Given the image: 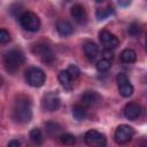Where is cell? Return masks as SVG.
<instances>
[{"mask_svg": "<svg viewBox=\"0 0 147 147\" xmlns=\"http://www.w3.org/2000/svg\"><path fill=\"white\" fill-rule=\"evenodd\" d=\"M1 83H2V77L0 76V85H1Z\"/></svg>", "mask_w": 147, "mask_h": 147, "instance_id": "31", "label": "cell"}, {"mask_svg": "<svg viewBox=\"0 0 147 147\" xmlns=\"http://www.w3.org/2000/svg\"><path fill=\"white\" fill-rule=\"evenodd\" d=\"M24 54L18 49H11L7 52L3 56V63L8 71H15L17 70L23 63H24Z\"/></svg>", "mask_w": 147, "mask_h": 147, "instance_id": "2", "label": "cell"}, {"mask_svg": "<svg viewBox=\"0 0 147 147\" xmlns=\"http://www.w3.org/2000/svg\"><path fill=\"white\" fill-rule=\"evenodd\" d=\"M32 51H33L34 55L38 56L45 63H52L55 60V55H54L52 48L46 44H37Z\"/></svg>", "mask_w": 147, "mask_h": 147, "instance_id": "6", "label": "cell"}, {"mask_svg": "<svg viewBox=\"0 0 147 147\" xmlns=\"http://www.w3.org/2000/svg\"><path fill=\"white\" fill-rule=\"evenodd\" d=\"M59 82L61 83V85H63L65 88H71L72 87V82L74 79L70 77V75L68 74L67 70H62L59 74Z\"/></svg>", "mask_w": 147, "mask_h": 147, "instance_id": "18", "label": "cell"}, {"mask_svg": "<svg viewBox=\"0 0 147 147\" xmlns=\"http://www.w3.org/2000/svg\"><path fill=\"white\" fill-rule=\"evenodd\" d=\"M71 16L74 18V21L78 24H85L87 22V14H86V10L85 8L77 3V5H74L72 8H71Z\"/></svg>", "mask_w": 147, "mask_h": 147, "instance_id": "11", "label": "cell"}, {"mask_svg": "<svg viewBox=\"0 0 147 147\" xmlns=\"http://www.w3.org/2000/svg\"><path fill=\"white\" fill-rule=\"evenodd\" d=\"M13 118L17 123H29L32 118V105L28 96L20 95L13 108Z\"/></svg>", "mask_w": 147, "mask_h": 147, "instance_id": "1", "label": "cell"}, {"mask_svg": "<svg viewBox=\"0 0 147 147\" xmlns=\"http://www.w3.org/2000/svg\"><path fill=\"white\" fill-rule=\"evenodd\" d=\"M84 140L88 146L92 147H103L107 144L106 136L96 130H90L85 133Z\"/></svg>", "mask_w": 147, "mask_h": 147, "instance_id": "5", "label": "cell"}, {"mask_svg": "<svg viewBox=\"0 0 147 147\" xmlns=\"http://www.w3.org/2000/svg\"><path fill=\"white\" fill-rule=\"evenodd\" d=\"M56 31L61 37H67L72 33L74 28L68 21H60L56 24Z\"/></svg>", "mask_w": 147, "mask_h": 147, "instance_id": "15", "label": "cell"}, {"mask_svg": "<svg viewBox=\"0 0 147 147\" xmlns=\"http://www.w3.org/2000/svg\"><path fill=\"white\" fill-rule=\"evenodd\" d=\"M119 57H121V61L124 63H133L137 60V53L131 48H126L122 51Z\"/></svg>", "mask_w": 147, "mask_h": 147, "instance_id": "17", "label": "cell"}, {"mask_svg": "<svg viewBox=\"0 0 147 147\" xmlns=\"http://www.w3.org/2000/svg\"><path fill=\"white\" fill-rule=\"evenodd\" d=\"M111 67V61L110 60H107V59H101L96 62V69L100 71V72H105L107 70H109V68Z\"/></svg>", "mask_w": 147, "mask_h": 147, "instance_id": "23", "label": "cell"}, {"mask_svg": "<svg viewBox=\"0 0 147 147\" xmlns=\"http://www.w3.org/2000/svg\"><path fill=\"white\" fill-rule=\"evenodd\" d=\"M8 146L9 147H18V146H21V142L18 140H10L8 142Z\"/></svg>", "mask_w": 147, "mask_h": 147, "instance_id": "29", "label": "cell"}, {"mask_svg": "<svg viewBox=\"0 0 147 147\" xmlns=\"http://www.w3.org/2000/svg\"><path fill=\"white\" fill-rule=\"evenodd\" d=\"M29 137H30V140H31L33 144H36V145H40V144H42V141H44L42 132H41V130L38 129V127L32 129V130L30 131Z\"/></svg>", "mask_w": 147, "mask_h": 147, "instance_id": "20", "label": "cell"}, {"mask_svg": "<svg viewBox=\"0 0 147 147\" xmlns=\"http://www.w3.org/2000/svg\"><path fill=\"white\" fill-rule=\"evenodd\" d=\"M60 140L63 145H67V146H71V145H75L76 144V137L70 134V133H62L60 137Z\"/></svg>", "mask_w": 147, "mask_h": 147, "instance_id": "22", "label": "cell"}, {"mask_svg": "<svg viewBox=\"0 0 147 147\" xmlns=\"http://www.w3.org/2000/svg\"><path fill=\"white\" fill-rule=\"evenodd\" d=\"M18 22L24 30L30 31V32L38 31L40 28V24H41L37 14H34L32 11H23L18 16Z\"/></svg>", "mask_w": 147, "mask_h": 147, "instance_id": "3", "label": "cell"}, {"mask_svg": "<svg viewBox=\"0 0 147 147\" xmlns=\"http://www.w3.org/2000/svg\"><path fill=\"white\" fill-rule=\"evenodd\" d=\"M117 85H118V92H119V94L122 96L129 98V96L132 95L133 86L131 85L130 79L125 74H123V72L118 74V76H117Z\"/></svg>", "mask_w": 147, "mask_h": 147, "instance_id": "10", "label": "cell"}, {"mask_svg": "<svg viewBox=\"0 0 147 147\" xmlns=\"http://www.w3.org/2000/svg\"><path fill=\"white\" fill-rule=\"evenodd\" d=\"M46 131H47L48 136H51L53 138H59L62 134V127H61V125L57 124V123H53V122L46 123Z\"/></svg>", "mask_w": 147, "mask_h": 147, "instance_id": "16", "label": "cell"}, {"mask_svg": "<svg viewBox=\"0 0 147 147\" xmlns=\"http://www.w3.org/2000/svg\"><path fill=\"white\" fill-rule=\"evenodd\" d=\"M72 115H74V117L77 121L84 119L86 117V115H87L86 107L83 106V105H76V106H74V108H72Z\"/></svg>", "mask_w": 147, "mask_h": 147, "instance_id": "19", "label": "cell"}, {"mask_svg": "<svg viewBox=\"0 0 147 147\" xmlns=\"http://www.w3.org/2000/svg\"><path fill=\"white\" fill-rule=\"evenodd\" d=\"M65 1H70V0H65Z\"/></svg>", "mask_w": 147, "mask_h": 147, "instance_id": "32", "label": "cell"}, {"mask_svg": "<svg viewBox=\"0 0 147 147\" xmlns=\"http://www.w3.org/2000/svg\"><path fill=\"white\" fill-rule=\"evenodd\" d=\"M80 101H82V105L83 106H85V107H92V106L98 105L101 101V96L96 92L88 91V92H85L80 96Z\"/></svg>", "mask_w": 147, "mask_h": 147, "instance_id": "12", "label": "cell"}, {"mask_svg": "<svg viewBox=\"0 0 147 147\" xmlns=\"http://www.w3.org/2000/svg\"><path fill=\"white\" fill-rule=\"evenodd\" d=\"M84 53H85V56L90 60V61H94L95 57L98 56V53H99V48L98 46L92 42V41H87L84 44Z\"/></svg>", "mask_w": 147, "mask_h": 147, "instance_id": "14", "label": "cell"}, {"mask_svg": "<svg viewBox=\"0 0 147 147\" xmlns=\"http://www.w3.org/2000/svg\"><path fill=\"white\" fill-rule=\"evenodd\" d=\"M10 41V33L6 29H0V45H6Z\"/></svg>", "mask_w": 147, "mask_h": 147, "instance_id": "26", "label": "cell"}, {"mask_svg": "<svg viewBox=\"0 0 147 147\" xmlns=\"http://www.w3.org/2000/svg\"><path fill=\"white\" fill-rule=\"evenodd\" d=\"M103 0H95V2H102Z\"/></svg>", "mask_w": 147, "mask_h": 147, "instance_id": "30", "label": "cell"}, {"mask_svg": "<svg viewBox=\"0 0 147 147\" xmlns=\"http://www.w3.org/2000/svg\"><path fill=\"white\" fill-rule=\"evenodd\" d=\"M127 31H129V34H130V36H132V37H138V36H140V33H141V31H142V28H141V25H140L139 23L133 22V23H131V24L129 25Z\"/></svg>", "mask_w": 147, "mask_h": 147, "instance_id": "21", "label": "cell"}, {"mask_svg": "<svg viewBox=\"0 0 147 147\" xmlns=\"http://www.w3.org/2000/svg\"><path fill=\"white\" fill-rule=\"evenodd\" d=\"M67 71H68V74L70 75V77H71L72 79H77V78L79 77V75H80L79 68H78L77 65H75V64H70V65L68 67Z\"/></svg>", "mask_w": 147, "mask_h": 147, "instance_id": "25", "label": "cell"}, {"mask_svg": "<svg viewBox=\"0 0 147 147\" xmlns=\"http://www.w3.org/2000/svg\"><path fill=\"white\" fill-rule=\"evenodd\" d=\"M113 56H114V54H113L111 49H105V52H103V59H107V60H110L111 61Z\"/></svg>", "mask_w": 147, "mask_h": 147, "instance_id": "27", "label": "cell"}, {"mask_svg": "<svg viewBox=\"0 0 147 147\" xmlns=\"http://www.w3.org/2000/svg\"><path fill=\"white\" fill-rule=\"evenodd\" d=\"M60 105H61V99L55 92H49V93L45 94L44 98H42V101H41L42 108L47 111L57 110Z\"/></svg>", "mask_w": 147, "mask_h": 147, "instance_id": "9", "label": "cell"}, {"mask_svg": "<svg viewBox=\"0 0 147 147\" xmlns=\"http://www.w3.org/2000/svg\"><path fill=\"white\" fill-rule=\"evenodd\" d=\"M117 1H118L119 6H122V7H127L132 2V0H117Z\"/></svg>", "mask_w": 147, "mask_h": 147, "instance_id": "28", "label": "cell"}, {"mask_svg": "<svg viewBox=\"0 0 147 147\" xmlns=\"http://www.w3.org/2000/svg\"><path fill=\"white\" fill-rule=\"evenodd\" d=\"M111 14H114V10H113V8H110V7H108V8H99L98 10H96V13H95V15H96V18L98 20H105L106 17H108L109 15H111Z\"/></svg>", "mask_w": 147, "mask_h": 147, "instance_id": "24", "label": "cell"}, {"mask_svg": "<svg viewBox=\"0 0 147 147\" xmlns=\"http://www.w3.org/2000/svg\"><path fill=\"white\" fill-rule=\"evenodd\" d=\"M99 40L101 45L105 47V49H114L119 45L118 38L107 30H102L99 32Z\"/></svg>", "mask_w": 147, "mask_h": 147, "instance_id": "8", "label": "cell"}, {"mask_svg": "<svg viewBox=\"0 0 147 147\" xmlns=\"http://www.w3.org/2000/svg\"><path fill=\"white\" fill-rule=\"evenodd\" d=\"M25 80L32 87H41L45 84L46 75L38 67H31L25 71Z\"/></svg>", "mask_w": 147, "mask_h": 147, "instance_id": "4", "label": "cell"}, {"mask_svg": "<svg viewBox=\"0 0 147 147\" xmlns=\"http://www.w3.org/2000/svg\"><path fill=\"white\" fill-rule=\"evenodd\" d=\"M134 134V130L132 126L127 124H122L117 126L115 131V141L117 144H126L129 142Z\"/></svg>", "mask_w": 147, "mask_h": 147, "instance_id": "7", "label": "cell"}, {"mask_svg": "<svg viewBox=\"0 0 147 147\" xmlns=\"http://www.w3.org/2000/svg\"><path fill=\"white\" fill-rule=\"evenodd\" d=\"M140 114H141V108H140V106L138 103L130 102L124 108V116L130 121L137 119L140 116Z\"/></svg>", "mask_w": 147, "mask_h": 147, "instance_id": "13", "label": "cell"}]
</instances>
